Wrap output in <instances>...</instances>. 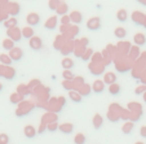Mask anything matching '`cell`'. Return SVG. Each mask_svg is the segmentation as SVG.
Listing matches in <instances>:
<instances>
[{
    "label": "cell",
    "instance_id": "4fadbf2b",
    "mask_svg": "<svg viewBox=\"0 0 146 144\" xmlns=\"http://www.w3.org/2000/svg\"><path fill=\"white\" fill-rule=\"evenodd\" d=\"M61 65H62V68H65V70H70L74 68V61L70 57H65L62 60V62H61Z\"/></svg>",
    "mask_w": 146,
    "mask_h": 144
},
{
    "label": "cell",
    "instance_id": "4316f807",
    "mask_svg": "<svg viewBox=\"0 0 146 144\" xmlns=\"http://www.w3.org/2000/svg\"><path fill=\"white\" fill-rule=\"evenodd\" d=\"M69 11V7L66 5V4H61L60 7H58V9L56 12L58 13V16H65V13Z\"/></svg>",
    "mask_w": 146,
    "mask_h": 144
},
{
    "label": "cell",
    "instance_id": "2e32d148",
    "mask_svg": "<svg viewBox=\"0 0 146 144\" xmlns=\"http://www.w3.org/2000/svg\"><path fill=\"white\" fill-rule=\"evenodd\" d=\"M114 34H115V36L118 39H123L127 36V30L124 27H120V26H119V27H116L115 30H114Z\"/></svg>",
    "mask_w": 146,
    "mask_h": 144
},
{
    "label": "cell",
    "instance_id": "603a6c76",
    "mask_svg": "<svg viewBox=\"0 0 146 144\" xmlns=\"http://www.w3.org/2000/svg\"><path fill=\"white\" fill-rule=\"evenodd\" d=\"M3 48L11 52V51L14 48V42L12 40V39H5V40L3 42Z\"/></svg>",
    "mask_w": 146,
    "mask_h": 144
},
{
    "label": "cell",
    "instance_id": "cb8c5ba5",
    "mask_svg": "<svg viewBox=\"0 0 146 144\" xmlns=\"http://www.w3.org/2000/svg\"><path fill=\"white\" fill-rule=\"evenodd\" d=\"M56 22H57V18L56 17H52V18H49L45 22V29H48V30H53V29L56 27Z\"/></svg>",
    "mask_w": 146,
    "mask_h": 144
},
{
    "label": "cell",
    "instance_id": "d4e9b609",
    "mask_svg": "<svg viewBox=\"0 0 146 144\" xmlns=\"http://www.w3.org/2000/svg\"><path fill=\"white\" fill-rule=\"evenodd\" d=\"M62 77L65 78V80H70V82H72V80L75 79L74 73H72L71 70H65V72L62 73Z\"/></svg>",
    "mask_w": 146,
    "mask_h": 144
},
{
    "label": "cell",
    "instance_id": "8d00e7d4",
    "mask_svg": "<svg viewBox=\"0 0 146 144\" xmlns=\"http://www.w3.org/2000/svg\"><path fill=\"white\" fill-rule=\"evenodd\" d=\"M135 144H145V143H143V141H136Z\"/></svg>",
    "mask_w": 146,
    "mask_h": 144
},
{
    "label": "cell",
    "instance_id": "f546056e",
    "mask_svg": "<svg viewBox=\"0 0 146 144\" xmlns=\"http://www.w3.org/2000/svg\"><path fill=\"white\" fill-rule=\"evenodd\" d=\"M60 5H61L60 0H49V9L50 11H57Z\"/></svg>",
    "mask_w": 146,
    "mask_h": 144
},
{
    "label": "cell",
    "instance_id": "ba28073f",
    "mask_svg": "<svg viewBox=\"0 0 146 144\" xmlns=\"http://www.w3.org/2000/svg\"><path fill=\"white\" fill-rule=\"evenodd\" d=\"M22 56H23L22 50L16 48V47L11 51V53H9V57H12V60H14V61H19L21 58H22Z\"/></svg>",
    "mask_w": 146,
    "mask_h": 144
},
{
    "label": "cell",
    "instance_id": "44dd1931",
    "mask_svg": "<svg viewBox=\"0 0 146 144\" xmlns=\"http://www.w3.org/2000/svg\"><path fill=\"white\" fill-rule=\"evenodd\" d=\"M133 40H135V43L136 44H138V46H143L146 43V38H145L143 34H136Z\"/></svg>",
    "mask_w": 146,
    "mask_h": 144
},
{
    "label": "cell",
    "instance_id": "8fae6325",
    "mask_svg": "<svg viewBox=\"0 0 146 144\" xmlns=\"http://www.w3.org/2000/svg\"><path fill=\"white\" fill-rule=\"evenodd\" d=\"M21 33H22V38L25 39H29L30 40L31 38H34V29L31 27V26H26V27H23L22 30H21Z\"/></svg>",
    "mask_w": 146,
    "mask_h": 144
},
{
    "label": "cell",
    "instance_id": "83f0119b",
    "mask_svg": "<svg viewBox=\"0 0 146 144\" xmlns=\"http://www.w3.org/2000/svg\"><path fill=\"white\" fill-rule=\"evenodd\" d=\"M4 25H5V27L8 29V30L9 29H14V27H17V19L16 18H11L9 21H7Z\"/></svg>",
    "mask_w": 146,
    "mask_h": 144
},
{
    "label": "cell",
    "instance_id": "e0dca14e",
    "mask_svg": "<svg viewBox=\"0 0 146 144\" xmlns=\"http://www.w3.org/2000/svg\"><path fill=\"white\" fill-rule=\"evenodd\" d=\"M91 91H92V88H91V86H88V84H84L83 83L82 86H80V88H79V94L82 95V96H88L89 94H91Z\"/></svg>",
    "mask_w": 146,
    "mask_h": 144
},
{
    "label": "cell",
    "instance_id": "8992f818",
    "mask_svg": "<svg viewBox=\"0 0 146 144\" xmlns=\"http://www.w3.org/2000/svg\"><path fill=\"white\" fill-rule=\"evenodd\" d=\"M92 90H93V92H96V94H101V92H104V90H105V82L104 80H94L93 86H92Z\"/></svg>",
    "mask_w": 146,
    "mask_h": 144
},
{
    "label": "cell",
    "instance_id": "30bf717a",
    "mask_svg": "<svg viewBox=\"0 0 146 144\" xmlns=\"http://www.w3.org/2000/svg\"><path fill=\"white\" fill-rule=\"evenodd\" d=\"M104 82H105V84H109V86L114 84L116 82V74H114V73H106L104 75Z\"/></svg>",
    "mask_w": 146,
    "mask_h": 144
},
{
    "label": "cell",
    "instance_id": "d6986e66",
    "mask_svg": "<svg viewBox=\"0 0 146 144\" xmlns=\"http://www.w3.org/2000/svg\"><path fill=\"white\" fill-rule=\"evenodd\" d=\"M69 96H70V99H71L74 102H80V101H82V99H83V96L78 91H70L69 92Z\"/></svg>",
    "mask_w": 146,
    "mask_h": 144
},
{
    "label": "cell",
    "instance_id": "484cf974",
    "mask_svg": "<svg viewBox=\"0 0 146 144\" xmlns=\"http://www.w3.org/2000/svg\"><path fill=\"white\" fill-rule=\"evenodd\" d=\"M58 127H60V125H58L57 122H49V123H47V130L50 131V133H54V131H57Z\"/></svg>",
    "mask_w": 146,
    "mask_h": 144
},
{
    "label": "cell",
    "instance_id": "f1b7e54d",
    "mask_svg": "<svg viewBox=\"0 0 146 144\" xmlns=\"http://www.w3.org/2000/svg\"><path fill=\"white\" fill-rule=\"evenodd\" d=\"M17 92H18L19 95H22V96H25V95L30 94V90H29L26 86H23V84H19V86H18V90H17Z\"/></svg>",
    "mask_w": 146,
    "mask_h": 144
},
{
    "label": "cell",
    "instance_id": "5bb4252c",
    "mask_svg": "<svg viewBox=\"0 0 146 144\" xmlns=\"http://www.w3.org/2000/svg\"><path fill=\"white\" fill-rule=\"evenodd\" d=\"M116 18H118L119 22H125L128 19V13L125 9H120V11L116 13Z\"/></svg>",
    "mask_w": 146,
    "mask_h": 144
},
{
    "label": "cell",
    "instance_id": "ac0fdd59",
    "mask_svg": "<svg viewBox=\"0 0 146 144\" xmlns=\"http://www.w3.org/2000/svg\"><path fill=\"white\" fill-rule=\"evenodd\" d=\"M9 100H11L12 104H19V102L23 100V96H22V95H19L18 92H16V94H12L11 95Z\"/></svg>",
    "mask_w": 146,
    "mask_h": 144
},
{
    "label": "cell",
    "instance_id": "4dcf8cb0",
    "mask_svg": "<svg viewBox=\"0 0 146 144\" xmlns=\"http://www.w3.org/2000/svg\"><path fill=\"white\" fill-rule=\"evenodd\" d=\"M0 61H1L3 64H5V65H11L12 58L9 57V56H7V55H0Z\"/></svg>",
    "mask_w": 146,
    "mask_h": 144
},
{
    "label": "cell",
    "instance_id": "9a60e30c",
    "mask_svg": "<svg viewBox=\"0 0 146 144\" xmlns=\"http://www.w3.org/2000/svg\"><path fill=\"white\" fill-rule=\"evenodd\" d=\"M133 127H135L133 122H125L123 125V127H121V131H123V134H125V135H129V134L132 133Z\"/></svg>",
    "mask_w": 146,
    "mask_h": 144
},
{
    "label": "cell",
    "instance_id": "7402d4cb",
    "mask_svg": "<svg viewBox=\"0 0 146 144\" xmlns=\"http://www.w3.org/2000/svg\"><path fill=\"white\" fill-rule=\"evenodd\" d=\"M109 92H110L111 95H114V96H118V95L120 94V86L116 83L111 84V86H109Z\"/></svg>",
    "mask_w": 146,
    "mask_h": 144
},
{
    "label": "cell",
    "instance_id": "ffe728a7",
    "mask_svg": "<svg viewBox=\"0 0 146 144\" xmlns=\"http://www.w3.org/2000/svg\"><path fill=\"white\" fill-rule=\"evenodd\" d=\"M86 141H87L86 135H84V134H82V133L76 134V135L74 136V143L75 144H86Z\"/></svg>",
    "mask_w": 146,
    "mask_h": 144
},
{
    "label": "cell",
    "instance_id": "5b68a950",
    "mask_svg": "<svg viewBox=\"0 0 146 144\" xmlns=\"http://www.w3.org/2000/svg\"><path fill=\"white\" fill-rule=\"evenodd\" d=\"M74 129L75 127H74V125H72V123H69V122H66V123H62V125H60L58 130H60L62 134H66V135H69V134H72Z\"/></svg>",
    "mask_w": 146,
    "mask_h": 144
},
{
    "label": "cell",
    "instance_id": "6da1fadb",
    "mask_svg": "<svg viewBox=\"0 0 146 144\" xmlns=\"http://www.w3.org/2000/svg\"><path fill=\"white\" fill-rule=\"evenodd\" d=\"M26 22L29 23V26H38L40 23V16L38 13H29Z\"/></svg>",
    "mask_w": 146,
    "mask_h": 144
},
{
    "label": "cell",
    "instance_id": "d6a6232c",
    "mask_svg": "<svg viewBox=\"0 0 146 144\" xmlns=\"http://www.w3.org/2000/svg\"><path fill=\"white\" fill-rule=\"evenodd\" d=\"M71 83H72V82H71ZM71 83H70V80H65V82H64V87L67 90V91H71V88H72V84Z\"/></svg>",
    "mask_w": 146,
    "mask_h": 144
},
{
    "label": "cell",
    "instance_id": "836d02e7",
    "mask_svg": "<svg viewBox=\"0 0 146 144\" xmlns=\"http://www.w3.org/2000/svg\"><path fill=\"white\" fill-rule=\"evenodd\" d=\"M140 136L146 139V126H142V127L140 129Z\"/></svg>",
    "mask_w": 146,
    "mask_h": 144
},
{
    "label": "cell",
    "instance_id": "7a4b0ae2",
    "mask_svg": "<svg viewBox=\"0 0 146 144\" xmlns=\"http://www.w3.org/2000/svg\"><path fill=\"white\" fill-rule=\"evenodd\" d=\"M43 47V42L39 36H34V38L30 39V48H33L34 51H39Z\"/></svg>",
    "mask_w": 146,
    "mask_h": 144
},
{
    "label": "cell",
    "instance_id": "7c38bea8",
    "mask_svg": "<svg viewBox=\"0 0 146 144\" xmlns=\"http://www.w3.org/2000/svg\"><path fill=\"white\" fill-rule=\"evenodd\" d=\"M69 17H70V19H71L72 22H74V23H78V25H79V23H82V21H83L82 13H80V12H78V11L71 12Z\"/></svg>",
    "mask_w": 146,
    "mask_h": 144
},
{
    "label": "cell",
    "instance_id": "d590c367",
    "mask_svg": "<svg viewBox=\"0 0 146 144\" xmlns=\"http://www.w3.org/2000/svg\"><path fill=\"white\" fill-rule=\"evenodd\" d=\"M136 1H138L140 4H142L143 7H146V0H136Z\"/></svg>",
    "mask_w": 146,
    "mask_h": 144
},
{
    "label": "cell",
    "instance_id": "52a82bcc",
    "mask_svg": "<svg viewBox=\"0 0 146 144\" xmlns=\"http://www.w3.org/2000/svg\"><path fill=\"white\" fill-rule=\"evenodd\" d=\"M92 123H93V127L96 129V130H100V129L102 127V125H104V117L98 113L94 114L93 119H92Z\"/></svg>",
    "mask_w": 146,
    "mask_h": 144
},
{
    "label": "cell",
    "instance_id": "3957f363",
    "mask_svg": "<svg viewBox=\"0 0 146 144\" xmlns=\"http://www.w3.org/2000/svg\"><path fill=\"white\" fill-rule=\"evenodd\" d=\"M21 31L18 30L17 27H14V29H9L8 30V36H9V39H12L13 42H18V40H21Z\"/></svg>",
    "mask_w": 146,
    "mask_h": 144
},
{
    "label": "cell",
    "instance_id": "1f68e13d",
    "mask_svg": "<svg viewBox=\"0 0 146 144\" xmlns=\"http://www.w3.org/2000/svg\"><path fill=\"white\" fill-rule=\"evenodd\" d=\"M0 144H9V136L7 134H0Z\"/></svg>",
    "mask_w": 146,
    "mask_h": 144
},
{
    "label": "cell",
    "instance_id": "9c48e42d",
    "mask_svg": "<svg viewBox=\"0 0 146 144\" xmlns=\"http://www.w3.org/2000/svg\"><path fill=\"white\" fill-rule=\"evenodd\" d=\"M100 18L98 17H94V18H91L88 21V23H87V27L89 29V30H98L100 29Z\"/></svg>",
    "mask_w": 146,
    "mask_h": 144
},
{
    "label": "cell",
    "instance_id": "e575fe53",
    "mask_svg": "<svg viewBox=\"0 0 146 144\" xmlns=\"http://www.w3.org/2000/svg\"><path fill=\"white\" fill-rule=\"evenodd\" d=\"M145 90H146V87H138V88L136 90V94H137V95H140L141 92H142V91H145Z\"/></svg>",
    "mask_w": 146,
    "mask_h": 144
},
{
    "label": "cell",
    "instance_id": "277c9868",
    "mask_svg": "<svg viewBox=\"0 0 146 144\" xmlns=\"http://www.w3.org/2000/svg\"><path fill=\"white\" fill-rule=\"evenodd\" d=\"M23 134H25V136L27 139H34L36 136V134H38V131L35 130L34 126L27 125V126H25V129H23Z\"/></svg>",
    "mask_w": 146,
    "mask_h": 144
}]
</instances>
